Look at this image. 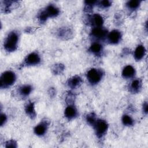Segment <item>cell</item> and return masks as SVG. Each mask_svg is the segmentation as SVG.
I'll list each match as a JSON object with an SVG mask.
<instances>
[{
    "instance_id": "cell-22",
    "label": "cell",
    "mask_w": 148,
    "mask_h": 148,
    "mask_svg": "<svg viewBox=\"0 0 148 148\" xmlns=\"http://www.w3.org/2000/svg\"><path fill=\"white\" fill-rule=\"evenodd\" d=\"M87 120L88 121V123L91 125H94V124L95 123L96 121V119H95V117L94 116H93L92 114H90V115H88L87 117Z\"/></svg>"
},
{
    "instance_id": "cell-12",
    "label": "cell",
    "mask_w": 148,
    "mask_h": 148,
    "mask_svg": "<svg viewBox=\"0 0 148 148\" xmlns=\"http://www.w3.org/2000/svg\"><path fill=\"white\" fill-rule=\"evenodd\" d=\"M91 23L96 27H100L103 23L102 17L98 14H95L91 17Z\"/></svg>"
},
{
    "instance_id": "cell-4",
    "label": "cell",
    "mask_w": 148,
    "mask_h": 148,
    "mask_svg": "<svg viewBox=\"0 0 148 148\" xmlns=\"http://www.w3.org/2000/svg\"><path fill=\"white\" fill-rule=\"evenodd\" d=\"M93 125L94 127L97 134L99 136H101L102 135H103L108 129L107 123L105 121L102 120H96L95 123Z\"/></svg>"
},
{
    "instance_id": "cell-11",
    "label": "cell",
    "mask_w": 148,
    "mask_h": 148,
    "mask_svg": "<svg viewBox=\"0 0 148 148\" xmlns=\"http://www.w3.org/2000/svg\"><path fill=\"white\" fill-rule=\"evenodd\" d=\"M45 12L47 14L48 17H55V16H57L59 13L58 9L53 5H49L46 8Z\"/></svg>"
},
{
    "instance_id": "cell-1",
    "label": "cell",
    "mask_w": 148,
    "mask_h": 148,
    "mask_svg": "<svg viewBox=\"0 0 148 148\" xmlns=\"http://www.w3.org/2000/svg\"><path fill=\"white\" fill-rule=\"evenodd\" d=\"M18 39V35L16 32H10L5 41L4 47L5 49L8 51H13L15 50L17 47Z\"/></svg>"
},
{
    "instance_id": "cell-25",
    "label": "cell",
    "mask_w": 148,
    "mask_h": 148,
    "mask_svg": "<svg viewBox=\"0 0 148 148\" xmlns=\"http://www.w3.org/2000/svg\"><path fill=\"white\" fill-rule=\"evenodd\" d=\"M143 111H144L146 113H147V102H145V103L143 104Z\"/></svg>"
},
{
    "instance_id": "cell-17",
    "label": "cell",
    "mask_w": 148,
    "mask_h": 148,
    "mask_svg": "<svg viewBox=\"0 0 148 148\" xmlns=\"http://www.w3.org/2000/svg\"><path fill=\"white\" fill-rule=\"evenodd\" d=\"M102 46L99 43H94L91 45L90 47V50L91 52L97 54L101 53V51H102Z\"/></svg>"
},
{
    "instance_id": "cell-8",
    "label": "cell",
    "mask_w": 148,
    "mask_h": 148,
    "mask_svg": "<svg viewBox=\"0 0 148 148\" xmlns=\"http://www.w3.org/2000/svg\"><path fill=\"white\" fill-rule=\"evenodd\" d=\"M146 50L143 45H139L136 48L134 52V57L135 60L139 61L143 58L145 55Z\"/></svg>"
},
{
    "instance_id": "cell-16",
    "label": "cell",
    "mask_w": 148,
    "mask_h": 148,
    "mask_svg": "<svg viewBox=\"0 0 148 148\" xmlns=\"http://www.w3.org/2000/svg\"><path fill=\"white\" fill-rule=\"evenodd\" d=\"M130 87L131 90L133 92H137L141 87V82L139 79L134 80L130 85Z\"/></svg>"
},
{
    "instance_id": "cell-6",
    "label": "cell",
    "mask_w": 148,
    "mask_h": 148,
    "mask_svg": "<svg viewBox=\"0 0 148 148\" xmlns=\"http://www.w3.org/2000/svg\"><path fill=\"white\" fill-rule=\"evenodd\" d=\"M108 38L110 43H117L121 39V33L117 30H113L109 34Z\"/></svg>"
},
{
    "instance_id": "cell-18",
    "label": "cell",
    "mask_w": 148,
    "mask_h": 148,
    "mask_svg": "<svg viewBox=\"0 0 148 148\" xmlns=\"http://www.w3.org/2000/svg\"><path fill=\"white\" fill-rule=\"evenodd\" d=\"M32 87L29 85H24L22 86L20 89V94L23 96H27L31 92Z\"/></svg>"
},
{
    "instance_id": "cell-24",
    "label": "cell",
    "mask_w": 148,
    "mask_h": 148,
    "mask_svg": "<svg viewBox=\"0 0 148 148\" xmlns=\"http://www.w3.org/2000/svg\"><path fill=\"white\" fill-rule=\"evenodd\" d=\"M6 120V116L3 114H1V125H2L5 123Z\"/></svg>"
},
{
    "instance_id": "cell-13",
    "label": "cell",
    "mask_w": 148,
    "mask_h": 148,
    "mask_svg": "<svg viewBox=\"0 0 148 148\" xmlns=\"http://www.w3.org/2000/svg\"><path fill=\"white\" fill-rule=\"evenodd\" d=\"M76 114L77 112L76 109L72 106H68L65 110V115L69 119L74 118L76 116Z\"/></svg>"
},
{
    "instance_id": "cell-23",
    "label": "cell",
    "mask_w": 148,
    "mask_h": 148,
    "mask_svg": "<svg viewBox=\"0 0 148 148\" xmlns=\"http://www.w3.org/2000/svg\"><path fill=\"white\" fill-rule=\"evenodd\" d=\"M101 6H102L103 7H108L111 5V2L109 1L108 0H104L101 2Z\"/></svg>"
},
{
    "instance_id": "cell-19",
    "label": "cell",
    "mask_w": 148,
    "mask_h": 148,
    "mask_svg": "<svg viewBox=\"0 0 148 148\" xmlns=\"http://www.w3.org/2000/svg\"><path fill=\"white\" fill-rule=\"evenodd\" d=\"M123 123L125 125H131L133 124V120L128 115H124L122 118Z\"/></svg>"
},
{
    "instance_id": "cell-21",
    "label": "cell",
    "mask_w": 148,
    "mask_h": 148,
    "mask_svg": "<svg viewBox=\"0 0 148 148\" xmlns=\"http://www.w3.org/2000/svg\"><path fill=\"white\" fill-rule=\"evenodd\" d=\"M63 70H64V66L62 64H57L54 65L53 68V71L55 73H61V72Z\"/></svg>"
},
{
    "instance_id": "cell-2",
    "label": "cell",
    "mask_w": 148,
    "mask_h": 148,
    "mask_svg": "<svg viewBox=\"0 0 148 148\" xmlns=\"http://www.w3.org/2000/svg\"><path fill=\"white\" fill-rule=\"evenodd\" d=\"M16 80L15 74L12 71H6L2 74L1 76V87H7L12 85Z\"/></svg>"
},
{
    "instance_id": "cell-10",
    "label": "cell",
    "mask_w": 148,
    "mask_h": 148,
    "mask_svg": "<svg viewBox=\"0 0 148 148\" xmlns=\"http://www.w3.org/2000/svg\"><path fill=\"white\" fill-rule=\"evenodd\" d=\"M135 69L131 65L126 66L123 70L122 75L125 78H130L135 75Z\"/></svg>"
},
{
    "instance_id": "cell-15",
    "label": "cell",
    "mask_w": 148,
    "mask_h": 148,
    "mask_svg": "<svg viewBox=\"0 0 148 148\" xmlns=\"http://www.w3.org/2000/svg\"><path fill=\"white\" fill-rule=\"evenodd\" d=\"M46 125L45 123H41L36 125L34 129L35 133L38 135H43L46 131Z\"/></svg>"
},
{
    "instance_id": "cell-3",
    "label": "cell",
    "mask_w": 148,
    "mask_h": 148,
    "mask_svg": "<svg viewBox=\"0 0 148 148\" xmlns=\"http://www.w3.org/2000/svg\"><path fill=\"white\" fill-rule=\"evenodd\" d=\"M102 73L100 70L97 69H91L87 72V76L88 81L92 84L98 83L102 78Z\"/></svg>"
},
{
    "instance_id": "cell-7",
    "label": "cell",
    "mask_w": 148,
    "mask_h": 148,
    "mask_svg": "<svg viewBox=\"0 0 148 148\" xmlns=\"http://www.w3.org/2000/svg\"><path fill=\"white\" fill-rule=\"evenodd\" d=\"M93 36L98 39L103 38L107 34V31L106 29L101 27H95L91 32Z\"/></svg>"
},
{
    "instance_id": "cell-9",
    "label": "cell",
    "mask_w": 148,
    "mask_h": 148,
    "mask_svg": "<svg viewBox=\"0 0 148 148\" xmlns=\"http://www.w3.org/2000/svg\"><path fill=\"white\" fill-rule=\"evenodd\" d=\"M82 83V79L78 76H75L69 79L68 84L71 88H74L79 86Z\"/></svg>"
},
{
    "instance_id": "cell-5",
    "label": "cell",
    "mask_w": 148,
    "mask_h": 148,
    "mask_svg": "<svg viewBox=\"0 0 148 148\" xmlns=\"http://www.w3.org/2000/svg\"><path fill=\"white\" fill-rule=\"evenodd\" d=\"M40 61V58L39 55L35 53L29 54L25 59L24 63L27 65H34L39 64Z\"/></svg>"
},
{
    "instance_id": "cell-20",
    "label": "cell",
    "mask_w": 148,
    "mask_h": 148,
    "mask_svg": "<svg viewBox=\"0 0 148 148\" xmlns=\"http://www.w3.org/2000/svg\"><path fill=\"white\" fill-rule=\"evenodd\" d=\"M140 3V1L137 0H132L128 1L127 3V6L129 7V8L132 9H135L138 8Z\"/></svg>"
},
{
    "instance_id": "cell-14",
    "label": "cell",
    "mask_w": 148,
    "mask_h": 148,
    "mask_svg": "<svg viewBox=\"0 0 148 148\" xmlns=\"http://www.w3.org/2000/svg\"><path fill=\"white\" fill-rule=\"evenodd\" d=\"M25 110L26 113L31 118L35 117L36 113L34 109V103L32 102H28L25 107Z\"/></svg>"
}]
</instances>
